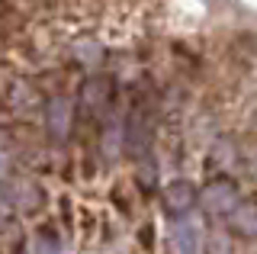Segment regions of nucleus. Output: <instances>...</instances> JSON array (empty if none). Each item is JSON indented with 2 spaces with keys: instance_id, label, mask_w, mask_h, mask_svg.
Wrapping results in <instances>:
<instances>
[{
  "instance_id": "nucleus-1",
  "label": "nucleus",
  "mask_w": 257,
  "mask_h": 254,
  "mask_svg": "<svg viewBox=\"0 0 257 254\" xmlns=\"http://www.w3.org/2000/svg\"><path fill=\"white\" fill-rule=\"evenodd\" d=\"M199 203H203V209L212 212V216H222V212L228 216L238 206V193L228 180H215V184H209L203 193H199Z\"/></svg>"
},
{
  "instance_id": "nucleus-2",
  "label": "nucleus",
  "mask_w": 257,
  "mask_h": 254,
  "mask_svg": "<svg viewBox=\"0 0 257 254\" xmlns=\"http://www.w3.org/2000/svg\"><path fill=\"white\" fill-rule=\"evenodd\" d=\"M174 248L177 254H203V232L190 216H180L174 222Z\"/></svg>"
},
{
  "instance_id": "nucleus-3",
  "label": "nucleus",
  "mask_w": 257,
  "mask_h": 254,
  "mask_svg": "<svg viewBox=\"0 0 257 254\" xmlns=\"http://www.w3.org/2000/svg\"><path fill=\"white\" fill-rule=\"evenodd\" d=\"M193 203H196V190H193L187 180H177V184L167 187V209H171L177 219L187 216L193 209Z\"/></svg>"
},
{
  "instance_id": "nucleus-4",
  "label": "nucleus",
  "mask_w": 257,
  "mask_h": 254,
  "mask_svg": "<svg viewBox=\"0 0 257 254\" xmlns=\"http://www.w3.org/2000/svg\"><path fill=\"white\" fill-rule=\"evenodd\" d=\"M45 119H48V132L55 139H64L68 136V122H71V109H68V100L64 97H52L45 106Z\"/></svg>"
},
{
  "instance_id": "nucleus-5",
  "label": "nucleus",
  "mask_w": 257,
  "mask_h": 254,
  "mask_svg": "<svg viewBox=\"0 0 257 254\" xmlns=\"http://www.w3.org/2000/svg\"><path fill=\"white\" fill-rule=\"evenodd\" d=\"M228 225L235 228L238 235L254 238L257 235V206L254 203H238L235 209L228 212Z\"/></svg>"
},
{
  "instance_id": "nucleus-6",
  "label": "nucleus",
  "mask_w": 257,
  "mask_h": 254,
  "mask_svg": "<svg viewBox=\"0 0 257 254\" xmlns=\"http://www.w3.org/2000/svg\"><path fill=\"white\" fill-rule=\"evenodd\" d=\"M7 216H10V206H7L4 196H0V222H7Z\"/></svg>"
},
{
  "instance_id": "nucleus-7",
  "label": "nucleus",
  "mask_w": 257,
  "mask_h": 254,
  "mask_svg": "<svg viewBox=\"0 0 257 254\" xmlns=\"http://www.w3.org/2000/svg\"><path fill=\"white\" fill-rule=\"evenodd\" d=\"M7 168H10V161H7V155L0 152V177H4V174H7Z\"/></svg>"
}]
</instances>
